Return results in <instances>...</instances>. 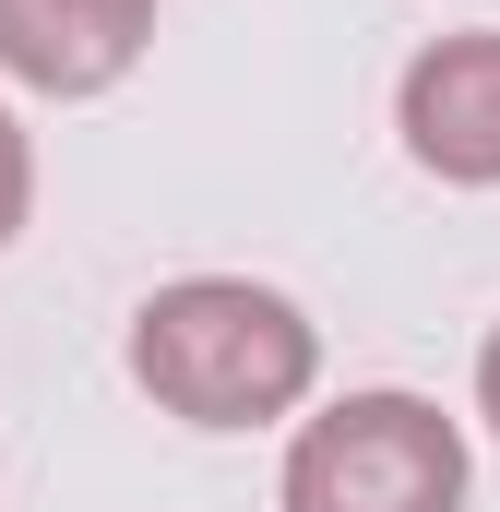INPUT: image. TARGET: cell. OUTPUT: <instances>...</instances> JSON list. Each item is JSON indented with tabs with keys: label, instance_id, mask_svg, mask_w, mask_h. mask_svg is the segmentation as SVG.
<instances>
[{
	"label": "cell",
	"instance_id": "obj_1",
	"mask_svg": "<svg viewBox=\"0 0 500 512\" xmlns=\"http://www.w3.org/2000/svg\"><path fill=\"white\" fill-rule=\"evenodd\" d=\"M120 358L179 429H274L322 382V322L262 274H179L131 310Z\"/></svg>",
	"mask_w": 500,
	"mask_h": 512
},
{
	"label": "cell",
	"instance_id": "obj_2",
	"mask_svg": "<svg viewBox=\"0 0 500 512\" xmlns=\"http://www.w3.org/2000/svg\"><path fill=\"white\" fill-rule=\"evenodd\" d=\"M465 489H477L465 429L429 393H393V382L334 393L322 417H298L286 477H274L286 512H465Z\"/></svg>",
	"mask_w": 500,
	"mask_h": 512
},
{
	"label": "cell",
	"instance_id": "obj_3",
	"mask_svg": "<svg viewBox=\"0 0 500 512\" xmlns=\"http://www.w3.org/2000/svg\"><path fill=\"white\" fill-rule=\"evenodd\" d=\"M393 131L441 191H500V24L429 36L393 84Z\"/></svg>",
	"mask_w": 500,
	"mask_h": 512
},
{
	"label": "cell",
	"instance_id": "obj_4",
	"mask_svg": "<svg viewBox=\"0 0 500 512\" xmlns=\"http://www.w3.org/2000/svg\"><path fill=\"white\" fill-rule=\"evenodd\" d=\"M155 48V0H0V72L24 96H108L131 84V60Z\"/></svg>",
	"mask_w": 500,
	"mask_h": 512
},
{
	"label": "cell",
	"instance_id": "obj_5",
	"mask_svg": "<svg viewBox=\"0 0 500 512\" xmlns=\"http://www.w3.org/2000/svg\"><path fill=\"white\" fill-rule=\"evenodd\" d=\"M24 215H36V143H24L12 108H0V251L24 239Z\"/></svg>",
	"mask_w": 500,
	"mask_h": 512
},
{
	"label": "cell",
	"instance_id": "obj_6",
	"mask_svg": "<svg viewBox=\"0 0 500 512\" xmlns=\"http://www.w3.org/2000/svg\"><path fill=\"white\" fill-rule=\"evenodd\" d=\"M477 417L500 429V322H489V346H477Z\"/></svg>",
	"mask_w": 500,
	"mask_h": 512
}]
</instances>
